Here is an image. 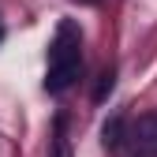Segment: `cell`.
<instances>
[{
  "label": "cell",
  "instance_id": "3",
  "mask_svg": "<svg viewBox=\"0 0 157 157\" xmlns=\"http://www.w3.org/2000/svg\"><path fill=\"white\" fill-rule=\"evenodd\" d=\"M124 127H127V124L120 120V116H112V120L101 127V146H105V150H120V146H124Z\"/></svg>",
  "mask_w": 157,
  "mask_h": 157
},
{
  "label": "cell",
  "instance_id": "1",
  "mask_svg": "<svg viewBox=\"0 0 157 157\" xmlns=\"http://www.w3.org/2000/svg\"><path fill=\"white\" fill-rule=\"evenodd\" d=\"M78 45H82L78 26L71 23V19L60 23V30H56L52 45H49V75H45V90L49 94H64L75 78H78V64H82Z\"/></svg>",
  "mask_w": 157,
  "mask_h": 157
},
{
  "label": "cell",
  "instance_id": "5",
  "mask_svg": "<svg viewBox=\"0 0 157 157\" xmlns=\"http://www.w3.org/2000/svg\"><path fill=\"white\" fill-rule=\"evenodd\" d=\"M52 157H71V142L64 139V135L56 139V150H52Z\"/></svg>",
  "mask_w": 157,
  "mask_h": 157
},
{
  "label": "cell",
  "instance_id": "2",
  "mask_svg": "<svg viewBox=\"0 0 157 157\" xmlns=\"http://www.w3.org/2000/svg\"><path fill=\"white\" fill-rule=\"evenodd\" d=\"M124 146L131 157H157V112H146L124 127Z\"/></svg>",
  "mask_w": 157,
  "mask_h": 157
},
{
  "label": "cell",
  "instance_id": "6",
  "mask_svg": "<svg viewBox=\"0 0 157 157\" xmlns=\"http://www.w3.org/2000/svg\"><path fill=\"white\" fill-rule=\"evenodd\" d=\"M0 41H4V26H0Z\"/></svg>",
  "mask_w": 157,
  "mask_h": 157
},
{
  "label": "cell",
  "instance_id": "7",
  "mask_svg": "<svg viewBox=\"0 0 157 157\" xmlns=\"http://www.w3.org/2000/svg\"><path fill=\"white\" fill-rule=\"evenodd\" d=\"M82 4H94V0H82Z\"/></svg>",
  "mask_w": 157,
  "mask_h": 157
},
{
  "label": "cell",
  "instance_id": "4",
  "mask_svg": "<svg viewBox=\"0 0 157 157\" xmlns=\"http://www.w3.org/2000/svg\"><path fill=\"white\" fill-rule=\"evenodd\" d=\"M112 78H116L112 71H105V75H101V82H97V94H94V97H97V101H105V94L112 90Z\"/></svg>",
  "mask_w": 157,
  "mask_h": 157
}]
</instances>
